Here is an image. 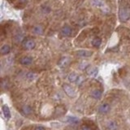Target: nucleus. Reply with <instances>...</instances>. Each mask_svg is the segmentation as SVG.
Masks as SVG:
<instances>
[{
	"mask_svg": "<svg viewBox=\"0 0 130 130\" xmlns=\"http://www.w3.org/2000/svg\"><path fill=\"white\" fill-rule=\"evenodd\" d=\"M28 0H19L20 3H22V4H26L28 3Z\"/></svg>",
	"mask_w": 130,
	"mask_h": 130,
	"instance_id": "26",
	"label": "nucleus"
},
{
	"mask_svg": "<svg viewBox=\"0 0 130 130\" xmlns=\"http://www.w3.org/2000/svg\"><path fill=\"white\" fill-rule=\"evenodd\" d=\"M22 46L24 50L31 51L36 46V42L32 39H24L22 42Z\"/></svg>",
	"mask_w": 130,
	"mask_h": 130,
	"instance_id": "2",
	"label": "nucleus"
},
{
	"mask_svg": "<svg viewBox=\"0 0 130 130\" xmlns=\"http://www.w3.org/2000/svg\"><path fill=\"white\" fill-rule=\"evenodd\" d=\"M102 45V39L99 37H95L92 40V46L95 48H99Z\"/></svg>",
	"mask_w": 130,
	"mask_h": 130,
	"instance_id": "14",
	"label": "nucleus"
},
{
	"mask_svg": "<svg viewBox=\"0 0 130 130\" xmlns=\"http://www.w3.org/2000/svg\"><path fill=\"white\" fill-rule=\"evenodd\" d=\"M86 73L90 76H96L99 73V70L96 67H88L86 68Z\"/></svg>",
	"mask_w": 130,
	"mask_h": 130,
	"instance_id": "10",
	"label": "nucleus"
},
{
	"mask_svg": "<svg viewBox=\"0 0 130 130\" xmlns=\"http://www.w3.org/2000/svg\"><path fill=\"white\" fill-rule=\"evenodd\" d=\"M84 80H85V79H84V77L83 76H79V77H78V79H77V80H76V85H80L81 84H82L83 82H84Z\"/></svg>",
	"mask_w": 130,
	"mask_h": 130,
	"instance_id": "23",
	"label": "nucleus"
},
{
	"mask_svg": "<svg viewBox=\"0 0 130 130\" xmlns=\"http://www.w3.org/2000/svg\"><path fill=\"white\" fill-rule=\"evenodd\" d=\"M110 110H111V106H110V104L104 103L99 106V109H98V111L100 114H107L110 111Z\"/></svg>",
	"mask_w": 130,
	"mask_h": 130,
	"instance_id": "5",
	"label": "nucleus"
},
{
	"mask_svg": "<svg viewBox=\"0 0 130 130\" xmlns=\"http://www.w3.org/2000/svg\"><path fill=\"white\" fill-rule=\"evenodd\" d=\"M14 38L16 42H21L24 41V37L21 34H16Z\"/></svg>",
	"mask_w": 130,
	"mask_h": 130,
	"instance_id": "21",
	"label": "nucleus"
},
{
	"mask_svg": "<svg viewBox=\"0 0 130 130\" xmlns=\"http://www.w3.org/2000/svg\"><path fill=\"white\" fill-rule=\"evenodd\" d=\"M34 130H46V129H45V128L42 127V126H38V127H36Z\"/></svg>",
	"mask_w": 130,
	"mask_h": 130,
	"instance_id": "25",
	"label": "nucleus"
},
{
	"mask_svg": "<svg viewBox=\"0 0 130 130\" xmlns=\"http://www.w3.org/2000/svg\"><path fill=\"white\" fill-rule=\"evenodd\" d=\"M79 76L76 74V72H71L70 74L68 75V79L70 82H76L77 79H78Z\"/></svg>",
	"mask_w": 130,
	"mask_h": 130,
	"instance_id": "16",
	"label": "nucleus"
},
{
	"mask_svg": "<svg viewBox=\"0 0 130 130\" xmlns=\"http://www.w3.org/2000/svg\"><path fill=\"white\" fill-rule=\"evenodd\" d=\"M107 130H117L118 129V124L116 121L111 120L107 123Z\"/></svg>",
	"mask_w": 130,
	"mask_h": 130,
	"instance_id": "13",
	"label": "nucleus"
},
{
	"mask_svg": "<svg viewBox=\"0 0 130 130\" xmlns=\"http://www.w3.org/2000/svg\"><path fill=\"white\" fill-rule=\"evenodd\" d=\"M60 34L62 37H69L72 34V28L68 25H64L62 28L60 29Z\"/></svg>",
	"mask_w": 130,
	"mask_h": 130,
	"instance_id": "6",
	"label": "nucleus"
},
{
	"mask_svg": "<svg viewBox=\"0 0 130 130\" xmlns=\"http://www.w3.org/2000/svg\"><path fill=\"white\" fill-rule=\"evenodd\" d=\"M119 19L121 22H127L130 19V8L120 7L119 10Z\"/></svg>",
	"mask_w": 130,
	"mask_h": 130,
	"instance_id": "1",
	"label": "nucleus"
},
{
	"mask_svg": "<svg viewBox=\"0 0 130 130\" xmlns=\"http://www.w3.org/2000/svg\"><path fill=\"white\" fill-rule=\"evenodd\" d=\"M26 78L28 80H32L35 78V74L32 72H28L26 74Z\"/></svg>",
	"mask_w": 130,
	"mask_h": 130,
	"instance_id": "22",
	"label": "nucleus"
},
{
	"mask_svg": "<svg viewBox=\"0 0 130 130\" xmlns=\"http://www.w3.org/2000/svg\"><path fill=\"white\" fill-rule=\"evenodd\" d=\"M11 52V46L7 44H4L2 46L1 49H0V53L2 55H8Z\"/></svg>",
	"mask_w": 130,
	"mask_h": 130,
	"instance_id": "12",
	"label": "nucleus"
},
{
	"mask_svg": "<svg viewBox=\"0 0 130 130\" xmlns=\"http://www.w3.org/2000/svg\"><path fill=\"white\" fill-rule=\"evenodd\" d=\"M80 130H91V128L87 125H83V126H81Z\"/></svg>",
	"mask_w": 130,
	"mask_h": 130,
	"instance_id": "24",
	"label": "nucleus"
},
{
	"mask_svg": "<svg viewBox=\"0 0 130 130\" xmlns=\"http://www.w3.org/2000/svg\"><path fill=\"white\" fill-rule=\"evenodd\" d=\"M68 63H69V59H68V58H67V57H63V58L61 59L59 62V65L61 68L66 67Z\"/></svg>",
	"mask_w": 130,
	"mask_h": 130,
	"instance_id": "18",
	"label": "nucleus"
},
{
	"mask_svg": "<svg viewBox=\"0 0 130 130\" xmlns=\"http://www.w3.org/2000/svg\"><path fill=\"white\" fill-rule=\"evenodd\" d=\"M128 83H129V85H126V86L128 87V89H130V82H128Z\"/></svg>",
	"mask_w": 130,
	"mask_h": 130,
	"instance_id": "27",
	"label": "nucleus"
},
{
	"mask_svg": "<svg viewBox=\"0 0 130 130\" xmlns=\"http://www.w3.org/2000/svg\"><path fill=\"white\" fill-rule=\"evenodd\" d=\"M76 55L81 58H89L93 55V51L87 50H79L76 52Z\"/></svg>",
	"mask_w": 130,
	"mask_h": 130,
	"instance_id": "4",
	"label": "nucleus"
},
{
	"mask_svg": "<svg viewBox=\"0 0 130 130\" xmlns=\"http://www.w3.org/2000/svg\"><path fill=\"white\" fill-rule=\"evenodd\" d=\"M32 107H30V106H28V105L23 106L22 112L24 114V115H30V114L32 113Z\"/></svg>",
	"mask_w": 130,
	"mask_h": 130,
	"instance_id": "17",
	"label": "nucleus"
},
{
	"mask_svg": "<svg viewBox=\"0 0 130 130\" xmlns=\"http://www.w3.org/2000/svg\"><path fill=\"white\" fill-rule=\"evenodd\" d=\"M20 63L22 65L28 66V65H30L32 63V58L31 56H23L22 58L20 59Z\"/></svg>",
	"mask_w": 130,
	"mask_h": 130,
	"instance_id": "7",
	"label": "nucleus"
},
{
	"mask_svg": "<svg viewBox=\"0 0 130 130\" xmlns=\"http://www.w3.org/2000/svg\"><path fill=\"white\" fill-rule=\"evenodd\" d=\"M102 96H103V91L100 90V89H93V90L91 92V97L96 100L100 99L102 98Z\"/></svg>",
	"mask_w": 130,
	"mask_h": 130,
	"instance_id": "9",
	"label": "nucleus"
},
{
	"mask_svg": "<svg viewBox=\"0 0 130 130\" xmlns=\"http://www.w3.org/2000/svg\"><path fill=\"white\" fill-rule=\"evenodd\" d=\"M91 5L103 9L106 7V3L103 0H91Z\"/></svg>",
	"mask_w": 130,
	"mask_h": 130,
	"instance_id": "8",
	"label": "nucleus"
},
{
	"mask_svg": "<svg viewBox=\"0 0 130 130\" xmlns=\"http://www.w3.org/2000/svg\"><path fill=\"white\" fill-rule=\"evenodd\" d=\"M63 91L65 92V93H66L68 97H70V98L76 97V90L71 86V85H69L68 84H63Z\"/></svg>",
	"mask_w": 130,
	"mask_h": 130,
	"instance_id": "3",
	"label": "nucleus"
},
{
	"mask_svg": "<svg viewBox=\"0 0 130 130\" xmlns=\"http://www.w3.org/2000/svg\"><path fill=\"white\" fill-rule=\"evenodd\" d=\"M2 110H3V113L5 118L7 119H10L11 118V111H10V109L9 107H7V105H3V107H2Z\"/></svg>",
	"mask_w": 130,
	"mask_h": 130,
	"instance_id": "15",
	"label": "nucleus"
},
{
	"mask_svg": "<svg viewBox=\"0 0 130 130\" xmlns=\"http://www.w3.org/2000/svg\"><path fill=\"white\" fill-rule=\"evenodd\" d=\"M66 121L69 124H76L79 123V120L77 119L76 117H73V116H68L66 118Z\"/></svg>",
	"mask_w": 130,
	"mask_h": 130,
	"instance_id": "19",
	"label": "nucleus"
},
{
	"mask_svg": "<svg viewBox=\"0 0 130 130\" xmlns=\"http://www.w3.org/2000/svg\"><path fill=\"white\" fill-rule=\"evenodd\" d=\"M41 11H42L43 14H49L51 12V7L47 5H42L41 7Z\"/></svg>",
	"mask_w": 130,
	"mask_h": 130,
	"instance_id": "20",
	"label": "nucleus"
},
{
	"mask_svg": "<svg viewBox=\"0 0 130 130\" xmlns=\"http://www.w3.org/2000/svg\"><path fill=\"white\" fill-rule=\"evenodd\" d=\"M32 32L36 35H42L44 32V28L42 25L38 24V25H35L34 28H32Z\"/></svg>",
	"mask_w": 130,
	"mask_h": 130,
	"instance_id": "11",
	"label": "nucleus"
}]
</instances>
